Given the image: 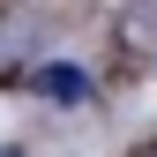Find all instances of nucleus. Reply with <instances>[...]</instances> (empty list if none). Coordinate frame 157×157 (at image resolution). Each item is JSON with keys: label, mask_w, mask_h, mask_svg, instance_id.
I'll return each instance as SVG.
<instances>
[{"label": "nucleus", "mask_w": 157, "mask_h": 157, "mask_svg": "<svg viewBox=\"0 0 157 157\" xmlns=\"http://www.w3.org/2000/svg\"><path fill=\"white\" fill-rule=\"evenodd\" d=\"M135 157H157V142H142V150H135Z\"/></svg>", "instance_id": "nucleus-2"}, {"label": "nucleus", "mask_w": 157, "mask_h": 157, "mask_svg": "<svg viewBox=\"0 0 157 157\" xmlns=\"http://www.w3.org/2000/svg\"><path fill=\"white\" fill-rule=\"evenodd\" d=\"M0 157H15V150H0Z\"/></svg>", "instance_id": "nucleus-3"}, {"label": "nucleus", "mask_w": 157, "mask_h": 157, "mask_svg": "<svg viewBox=\"0 0 157 157\" xmlns=\"http://www.w3.org/2000/svg\"><path fill=\"white\" fill-rule=\"evenodd\" d=\"M37 90H45V97H90L82 67H37Z\"/></svg>", "instance_id": "nucleus-1"}]
</instances>
